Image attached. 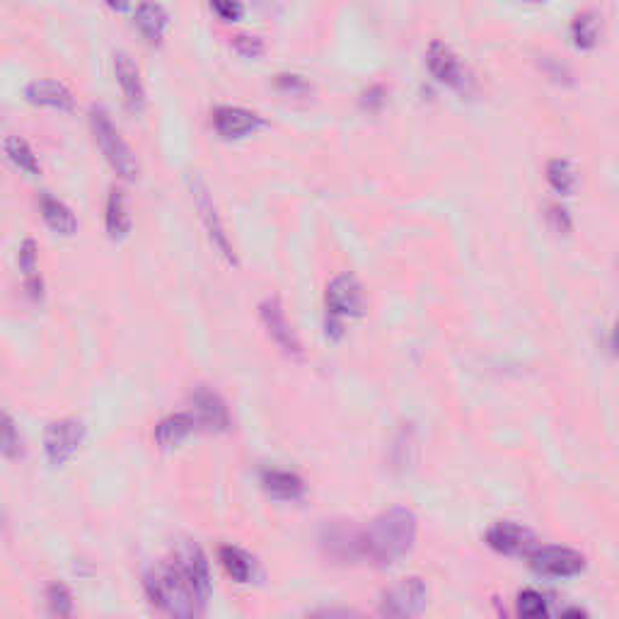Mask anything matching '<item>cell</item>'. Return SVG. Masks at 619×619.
<instances>
[{"instance_id": "4316f807", "label": "cell", "mask_w": 619, "mask_h": 619, "mask_svg": "<svg viewBox=\"0 0 619 619\" xmlns=\"http://www.w3.org/2000/svg\"><path fill=\"white\" fill-rule=\"evenodd\" d=\"M25 453V445H22V436L17 431L15 419L8 412L0 409V455L8 457V460H17Z\"/></svg>"}, {"instance_id": "2e32d148", "label": "cell", "mask_w": 619, "mask_h": 619, "mask_svg": "<svg viewBox=\"0 0 619 619\" xmlns=\"http://www.w3.org/2000/svg\"><path fill=\"white\" fill-rule=\"evenodd\" d=\"M25 97L34 107L56 109V112H73L75 109L73 92L61 80H32L25 88Z\"/></svg>"}, {"instance_id": "5b68a950", "label": "cell", "mask_w": 619, "mask_h": 619, "mask_svg": "<svg viewBox=\"0 0 619 619\" xmlns=\"http://www.w3.org/2000/svg\"><path fill=\"white\" fill-rule=\"evenodd\" d=\"M426 66L431 71L433 78L445 88L460 92V95H470L474 90V78L467 71L465 63L460 61V56L443 42H431L426 51Z\"/></svg>"}, {"instance_id": "836d02e7", "label": "cell", "mask_w": 619, "mask_h": 619, "mask_svg": "<svg viewBox=\"0 0 619 619\" xmlns=\"http://www.w3.org/2000/svg\"><path fill=\"white\" fill-rule=\"evenodd\" d=\"M547 218H549V225H552V230L557 235H569L571 230H574V221H571V216H569V211H566V208L549 206Z\"/></svg>"}, {"instance_id": "f546056e", "label": "cell", "mask_w": 619, "mask_h": 619, "mask_svg": "<svg viewBox=\"0 0 619 619\" xmlns=\"http://www.w3.org/2000/svg\"><path fill=\"white\" fill-rule=\"evenodd\" d=\"M516 612L525 619H540L547 617V598L537 590H523L516 600Z\"/></svg>"}, {"instance_id": "44dd1931", "label": "cell", "mask_w": 619, "mask_h": 619, "mask_svg": "<svg viewBox=\"0 0 619 619\" xmlns=\"http://www.w3.org/2000/svg\"><path fill=\"white\" fill-rule=\"evenodd\" d=\"M104 225H107V235L112 237L114 242L126 240V237H129V233H131V228H133L129 206H126V196L117 187L109 192L107 213H104Z\"/></svg>"}, {"instance_id": "f1b7e54d", "label": "cell", "mask_w": 619, "mask_h": 619, "mask_svg": "<svg viewBox=\"0 0 619 619\" xmlns=\"http://www.w3.org/2000/svg\"><path fill=\"white\" fill-rule=\"evenodd\" d=\"M46 605H49L51 615H59V617H71L73 615V593L71 588L66 586V583H51L49 588H46Z\"/></svg>"}, {"instance_id": "603a6c76", "label": "cell", "mask_w": 619, "mask_h": 619, "mask_svg": "<svg viewBox=\"0 0 619 619\" xmlns=\"http://www.w3.org/2000/svg\"><path fill=\"white\" fill-rule=\"evenodd\" d=\"M218 561H221L225 574L233 578L235 583H250L254 578V571H257V564H254L252 554H247L245 549L233 545L221 547Z\"/></svg>"}, {"instance_id": "277c9868", "label": "cell", "mask_w": 619, "mask_h": 619, "mask_svg": "<svg viewBox=\"0 0 619 619\" xmlns=\"http://www.w3.org/2000/svg\"><path fill=\"white\" fill-rule=\"evenodd\" d=\"M90 129L109 167H112L121 179H126V182H136L141 165H138L129 143L124 141V136H121L117 126H114L112 117H109L102 107L90 109Z\"/></svg>"}, {"instance_id": "4fadbf2b", "label": "cell", "mask_w": 619, "mask_h": 619, "mask_svg": "<svg viewBox=\"0 0 619 619\" xmlns=\"http://www.w3.org/2000/svg\"><path fill=\"white\" fill-rule=\"evenodd\" d=\"M262 126L264 119L245 107H218L213 112V129H216L223 141H237V138L252 136Z\"/></svg>"}, {"instance_id": "4dcf8cb0", "label": "cell", "mask_w": 619, "mask_h": 619, "mask_svg": "<svg viewBox=\"0 0 619 619\" xmlns=\"http://www.w3.org/2000/svg\"><path fill=\"white\" fill-rule=\"evenodd\" d=\"M276 90L291 97H305L312 92V85L303 78V75L283 73V75H276Z\"/></svg>"}, {"instance_id": "6da1fadb", "label": "cell", "mask_w": 619, "mask_h": 619, "mask_svg": "<svg viewBox=\"0 0 619 619\" xmlns=\"http://www.w3.org/2000/svg\"><path fill=\"white\" fill-rule=\"evenodd\" d=\"M148 600L165 615L177 619H194L204 615L211 598V566L196 542H179L170 559L143 576Z\"/></svg>"}, {"instance_id": "e575fe53", "label": "cell", "mask_w": 619, "mask_h": 619, "mask_svg": "<svg viewBox=\"0 0 619 619\" xmlns=\"http://www.w3.org/2000/svg\"><path fill=\"white\" fill-rule=\"evenodd\" d=\"M385 100H387V92L383 85H373V88H368L366 92H363L361 107L366 109V112H380Z\"/></svg>"}, {"instance_id": "7a4b0ae2", "label": "cell", "mask_w": 619, "mask_h": 619, "mask_svg": "<svg viewBox=\"0 0 619 619\" xmlns=\"http://www.w3.org/2000/svg\"><path fill=\"white\" fill-rule=\"evenodd\" d=\"M416 537H419V520L412 508H387L366 530H361V561H368L378 569L397 566L412 554Z\"/></svg>"}, {"instance_id": "e0dca14e", "label": "cell", "mask_w": 619, "mask_h": 619, "mask_svg": "<svg viewBox=\"0 0 619 619\" xmlns=\"http://www.w3.org/2000/svg\"><path fill=\"white\" fill-rule=\"evenodd\" d=\"M133 25H136V30L141 32V37L150 46H160L165 39L167 27H170V15L155 0H143L136 8V15H133Z\"/></svg>"}, {"instance_id": "8fae6325", "label": "cell", "mask_w": 619, "mask_h": 619, "mask_svg": "<svg viewBox=\"0 0 619 619\" xmlns=\"http://www.w3.org/2000/svg\"><path fill=\"white\" fill-rule=\"evenodd\" d=\"M487 545L503 557H528L537 547V535L528 525L499 520L487 530Z\"/></svg>"}, {"instance_id": "9a60e30c", "label": "cell", "mask_w": 619, "mask_h": 619, "mask_svg": "<svg viewBox=\"0 0 619 619\" xmlns=\"http://www.w3.org/2000/svg\"><path fill=\"white\" fill-rule=\"evenodd\" d=\"M192 414L199 421V428H206V431H228L230 428V412L225 399L204 385L194 392Z\"/></svg>"}, {"instance_id": "ba28073f", "label": "cell", "mask_w": 619, "mask_h": 619, "mask_svg": "<svg viewBox=\"0 0 619 619\" xmlns=\"http://www.w3.org/2000/svg\"><path fill=\"white\" fill-rule=\"evenodd\" d=\"M528 559L530 569L542 578H574L586 571V557L571 547H535L528 554Z\"/></svg>"}, {"instance_id": "7402d4cb", "label": "cell", "mask_w": 619, "mask_h": 619, "mask_svg": "<svg viewBox=\"0 0 619 619\" xmlns=\"http://www.w3.org/2000/svg\"><path fill=\"white\" fill-rule=\"evenodd\" d=\"M17 264H20L22 281H25L27 293L32 300H42L44 295V281L39 274V247L32 237H27L20 245V254H17Z\"/></svg>"}, {"instance_id": "3957f363", "label": "cell", "mask_w": 619, "mask_h": 619, "mask_svg": "<svg viewBox=\"0 0 619 619\" xmlns=\"http://www.w3.org/2000/svg\"><path fill=\"white\" fill-rule=\"evenodd\" d=\"M325 334L329 341H339L344 337V322L358 320L366 315V293H363L361 281L354 274L344 271V274L334 276L327 283L325 291Z\"/></svg>"}, {"instance_id": "7c38bea8", "label": "cell", "mask_w": 619, "mask_h": 619, "mask_svg": "<svg viewBox=\"0 0 619 619\" xmlns=\"http://www.w3.org/2000/svg\"><path fill=\"white\" fill-rule=\"evenodd\" d=\"M320 547L327 557L354 564L361 561V530L346 523H327L320 530Z\"/></svg>"}, {"instance_id": "ffe728a7", "label": "cell", "mask_w": 619, "mask_h": 619, "mask_svg": "<svg viewBox=\"0 0 619 619\" xmlns=\"http://www.w3.org/2000/svg\"><path fill=\"white\" fill-rule=\"evenodd\" d=\"M39 211H42L44 223L49 225L54 233H59L63 237H71L78 233V218H75V213L63 204L61 199H56V196H51L49 192L39 196Z\"/></svg>"}, {"instance_id": "5bb4252c", "label": "cell", "mask_w": 619, "mask_h": 619, "mask_svg": "<svg viewBox=\"0 0 619 619\" xmlns=\"http://www.w3.org/2000/svg\"><path fill=\"white\" fill-rule=\"evenodd\" d=\"M114 75H117V83L124 95L126 107L133 114H141L146 109V88H143L141 71H138L136 61L131 59L126 51H117L114 54Z\"/></svg>"}, {"instance_id": "52a82bcc", "label": "cell", "mask_w": 619, "mask_h": 619, "mask_svg": "<svg viewBox=\"0 0 619 619\" xmlns=\"http://www.w3.org/2000/svg\"><path fill=\"white\" fill-rule=\"evenodd\" d=\"M428 605V588L419 576L404 578L402 583L385 590L383 598H380L378 612L383 617H395V619H409L419 617Z\"/></svg>"}, {"instance_id": "9c48e42d", "label": "cell", "mask_w": 619, "mask_h": 619, "mask_svg": "<svg viewBox=\"0 0 619 619\" xmlns=\"http://www.w3.org/2000/svg\"><path fill=\"white\" fill-rule=\"evenodd\" d=\"M192 194H194V206L196 211H199L201 223H204L208 240L213 242V247H216V252L221 254L225 259V264L228 266H237V257L233 250V242H230L228 233H225V225L221 213H218L216 201H213L211 192H208V187L204 182H201L199 177L192 182Z\"/></svg>"}, {"instance_id": "8992f818", "label": "cell", "mask_w": 619, "mask_h": 619, "mask_svg": "<svg viewBox=\"0 0 619 619\" xmlns=\"http://www.w3.org/2000/svg\"><path fill=\"white\" fill-rule=\"evenodd\" d=\"M259 322H262V327L266 329V337L274 341L283 354L293 358V361H303V344H300L298 334H295L293 325L288 322L279 295H269V298L259 303Z\"/></svg>"}, {"instance_id": "d4e9b609", "label": "cell", "mask_w": 619, "mask_h": 619, "mask_svg": "<svg viewBox=\"0 0 619 619\" xmlns=\"http://www.w3.org/2000/svg\"><path fill=\"white\" fill-rule=\"evenodd\" d=\"M3 150L17 170L25 172V175H39V170H42V167H39V158L25 138H20V136L5 138Z\"/></svg>"}, {"instance_id": "8d00e7d4", "label": "cell", "mask_w": 619, "mask_h": 619, "mask_svg": "<svg viewBox=\"0 0 619 619\" xmlns=\"http://www.w3.org/2000/svg\"><path fill=\"white\" fill-rule=\"evenodd\" d=\"M104 3H107V8L117 10V13H124V10L131 5V0H104Z\"/></svg>"}, {"instance_id": "cb8c5ba5", "label": "cell", "mask_w": 619, "mask_h": 619, "mask_svg": "<svg viewBox=\"0 0 619 619\" xmlns=\"http://www.w3.org/2000/svg\"><path fill=\"white\" fill-rule=\"evenodd\" d=\"M547 182L557 194L574 196L578 189V172L571 160L554 158L547 163Z\"/></svg>"}, {"instance_id": "d6a6232c", "label": "cell", "mask_w": 619, "mask_h": 619, "mask_svg": "<svg viewBox=\"0 0 619 619\" xmlns=\"http://www.w3.org/2000/svg\"><path fill=\"white\" fill-rule=\"evenodd\" d=\"M211 8L223 22H237L245 15V8H242L240 0H211Z\"/></svg>"}, {"instance_id": "d6986e66", "label": "cell", "mask_w": 619, "mask_h": 619, "mask_svg": "<svg viewBox=\"0 0 619 619\" xmlns=\"http://www.w3.org/2000/svg\"><path fill=\"white\" fill-rule=\"evenodd\" d=\"M262 489L274 501H300L308 491L303 477L291 470H264Z\"/></svg>"}, {"instance_id": "d590c367", "label": "cell", "mask_w": 619, "mask_h": 619, "mask_svg": "<svg viewBox=\"0 0 619 619\" xmlns=\"http://www.w3.org/2000/svg\"><path fill=\"white\" fill-rule=\"evenodd\" d=\"M312 615H320V617H356L358 612L356 610H346V607H341V610H337V607H329V610H317L312 612Z\"/></svg>"}, {"instance_id": "83f0119b", "label": "cell", "mask_w": 619, "mask_h": 619, "mask_svg": "<svg viewBox=\"0 0 619 619\" xmlns=\"http://www.w3.org/2000/svg\"><path fill=\"white\" fill-rule=\"evenodd\" d=\"M414 428L412 424H407L402 428V431L397 433L395 443H392L390 448V457H392V470L397 472H407V467L412 465L414 457L409 455V450H414Z\"/></svg>"}, {"instance_id": "30bf717a", "label": "cell", "mask_w": 619, "mask_h": 619, "mask_svg": "<svg viewBox=\"0 0 619 619\" xmlns=\"http://www.w3.org/2000/svg\"><path fill=\"white\" fill-rule=\"evenodd\" d=\"M85 441V424L73 416L51 421L44 431V455L54 467L66 465Z\"/></svg>"}, {"instance_id": "484cf974", "label": "cell", "mask_w": 619, "mask_h": 619, "mask_svg": "<svg viewBox=\"0 0 619 619\" xmlns=\"http://www.w3.org/2000/svg\"><path fill=\"white\" fill-rule=\"evenodd\" d=\"M571 37H574V46L581 51L595 49L600 37V25L598 17L593 13H581L574 17V25H571Z\"/></svg>"}, {"instance_id": "ac0fdd59", "label": "cell", "mask_w": 619, "mask_h": 619, "mask_svg": "<svg viewBox=\"0 0 619 619\" xmlns=\"http://www.w3.org/2000/svg\"><path fill=\"white\" fill-rule=\"evenodd\" d=\"M194 431H199V421H196L192 409H189V412L165 416V419L155 426L153 438L163 450H172L179 448V445L187 441Z\"/></svg>"}, {"instance_id": "74e56055", "label": "cell", "mask_w": 619, "mask_h": 619, "mask_svg": "<svg viewBox=\"0 0 619 619\" xmlns=\"http://www.w3.org/2000/svg\"><path fill=\"white\" fill-rule=\"evenodd\" d=\"M588 612L581 610V607H569V610L561 612V617H586Z\"/></svg>"}, {"instance_id": "1f68e13d", "label": "cell", "mask_w": 619, "mask_h": 619, "mask_svg": "<svg viewBox=\"0 0 619 619\" xmlns=\"http://www.w3.org/2000/svg\"><path fill=\"white\" fill-rule=\"evenodd\" d=\"M233 49L242 59H259V56L264 54V42L259 37H254V34H235Z\"/></svg>"}]
</instances>
